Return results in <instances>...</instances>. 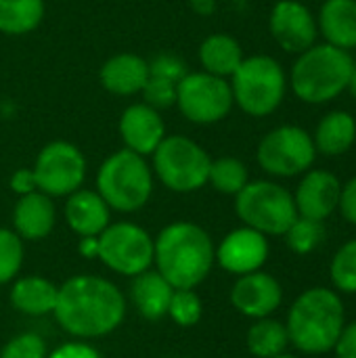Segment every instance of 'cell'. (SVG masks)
Segmentation results:
<instances>
[{"instance_id": "cell-25", "label": "cell", "mask_w": 356, "mask_h": 358, "mask_svg": "<svg viewBox=\"0 0 356 358\" xmlns=\"http://www.w3.org/2000/svg\"><path fill=\"white\" fill-rule=\"evenodd\" d=\"M356 138L355 117L346 111L327 113L315 132V149L325 155H342L346 153Z\"/></svg>"}, {"instance_id": "cell-35", "label": "cell", "mask_w": 356, "mask_h": 358, "mask_svg": "<svg viewBox=\"0 0 356 358\" xmlns=\"http://www.w3.org/2000/svg\"><path fill=\"white\" fill-rule=\"evenodd\" d=\"M149 73L151 76H159V78H166V80H172V82H180L185 76H187V67L185 63L174 57V55H157L151 63H149Z\"/></svg>"}, {"instance_id": "cell-26", "label": "cell", "mask_w": 356, "mask_h": 358, "mask_svg": "<svg viewBox=\"0 0 356 358\" xmlns=\"http://www.w3.org/2000/svg\"><path fill=\"white\" fill-rule=\"evenodd\" d=\"M248 350L258 358H273L285 352L290 344L287 327L271 317L256 319V323L250 327L245 338Z\"/></svg>"}, {"instance_id": "cell-21", "label": "cell", "mask_w": 356, "mask_h": 358, "mask_svg": "<svg viewBox=\"0 0 356 358\" xmlns=\"http://www.w3.org/2000/svg\"><path fill=\"white\" fill-rule=\"evenodd\" d=\"M132 279L134 281L130 285V298L136 310L149 321L166 317L174 287L157 271H145Z\"/></svg>"}, {"instance_id": "cell-23", "label": "cell", "mask_w": 356, "mask_h": 358, "mask_svg": "<svg viewBox=\"0 0 356 358\" xmlns=\"http://www.w3.org/2000/svg\"><path fill=\"white\" fill-rule=\"evenodd\" d=\"M321 31L327 44L338 48L356 46V0H325L321 15Z\"/></svg>"}, {"instance_id": "cell-18", "label": "cell", "mask_w": 356, "mask_h": 358, "mask_svg": "<svg viewBox=\"0 0 356 358\" xmlns=\"http://www.w3.org/2000/svg\"><path fill=\"white\" fill-rule=\"evenodd\" d=\"M109 206L97 191L78 189L65 203V218L80 237H99L109 227Z\"/></svg>"}, {"instance_id": "cell-13", "label": "cell", "mask_w": 356, "mask_h": 358, "mask_svg": "<svg viewBox=\"0 0 356 358\" xmlns=\"http://www.w3.org/2000/svg\"><path fill=\"white\" fill-rule=\"evenodd\" d=\"M271 34L281 48L290 52H304L317 40V23L302 2L279 0L271 13Z\"/></svg>"}, {"instance_id": "cell-2", "label": "cell", "mask_w": 356, "mask_h": 358, "mask_svg": "<svg viewBox=\"0 0 356 358\" xmlns=\"http://www.w3.org/2000/svg\"><path fill=\"white\" fill-rule=\"evenodd\" d=\"M153 262L174 289H195L212 271L216 248L210 235L193 222H172L157 235Z\"/></svg>"}, {"instance_id": "cell-31", "label": "cell", "mask_w": 356, "mask_h": 358, "mask_svg": "<svg viewBox=\"0 0 356 358\" xmlns=\"http://www.w3.org/2000/svg\"><path fill=\"white\" fill-rule=\"evenodd\" d=\"M332 281L344 294H356V239L344 243L332 260Z\"/></svg>"}, {"instance_id": "cell-6", "label": "cell", "mask_w": 356, "mask_h": 358, "mask_svg": "<svg viewBox=\"0 0 356 358\" xmlns=\"http://www.w3.org/2000/svg\"><path fill=\"white\" fill-rule=\"evenodd\" d=\"M237 216L245 227L262 235H285L298 218L294 195L277 182H248L235 199Z\"/></svg>"}, {"instance_id": "cell-1", "label": "cell", "mask_w": 356, "mask_h": 358, "mask_svg": "<svg viewBox=\"0 0 356 358\" xmlns=\"http://www.w3.org/2000/svg\"><path fill=\"white\" fill-rule=\"evenodd\" d=\"M57 323L76 338H103L126 317L124 294L97 275H76L59 287L52 310Z\"/></svg>"}, {"instance_id": "cell-29", "label": "cell", "mask_w": 356, "mask_h": 358, "mask_svg": "<svg viewBox=\"0 0 356 358\" xmlns=\"http://www.w3.org/2000/svg\"><path fill=\"white\" fill-rule=\"evenodd\" d=\"M325 237V229L321 220H313V218H304L298 216L292 227L285 231V239L292 252L296 254H311L313 250H317L321 245Z\"/></svg>"}, {"instance_id": "cell-15", "label": "cell", "mask_w": 356, "mask_h": 358, "mask_svg": "<svg viewBox=\"0 0 356 358\" xmlns=\"http://www.w3.org/2000/svg\"><path fill=\"white\" fill-rule=\"evenodd\" d=\"M283 300L279 281L262 271L241 275L231 289V304L245 317L264 319L271 317Z\"/></svg>"}, {"instance_id": "cell-24", "label": "cell", "mask_w": 356, "mask_h": 358, "mask_svg": "<svg viewBox=\"0 0 356 358\" xmlns=\"http://www.w3.org/2000/svg\"><path fill=\"white\" fill-rule=\"evenodd\" d=\"M199 61L208 73L225 78L235 73L243 61V52L235 38L227 34H212L199 46Z\"/></svg>"}, {"instance_id": "cell-32", "label": "cell", "mask_w": 356, "mask_h": 358, "mask_svg": "<svg viewBox=\"0 0 356 358\" xmlns=\"http://www.w3.org/2000/svg\"><path fill=\"white\" fill-rule=\"evenodd\" d=\"M23 264V243L15 231L0 229V285L13 281Z\"/></svg>"}, {"instance_id": "cell-30", "label": "cell", "mask_w": 356, "mask_h": 358, "mask_svg": "<svg viewBox=\"0 0 356 358\" xmlns=\"http://www.w3.org/2000/svg\"><path fill=\"white\" fill-rule=\"evenodd\" d=\"M204 315L201 298L195 294V289H174L168 306V317L180 325V327H193L199 323Z\"/></svg>"}, {"instance_id": "cell-4", "label": "cell", "mask_w": 356, "mask_h": 358, "mask_svg": "<svg viewBox=\"0 0 356 358\" xmlns=\"http://www.w3.org/2000/svg\"><path fill=\"white\" fill-rule=\"evenodd\" d=\"M355 61L348 50L321 44L300 55L292 69V86L304 103H325L348 88Z\"/></svg>"}, {"instance_id": "cell-16", "label": "cell", "mask_w": 356, "mask_h": 358, "mask_svg": "<svg viewBox=\"0 0 356 358\" xmlns=\"http://www.w3.org/2000/svg\"><path fill=\"white\" fill-rule=\"evenodd\" d=\"M340 193H342V185L332 172H325V170L308 172L298 185V191L294 197L298 216L323 222L338 208Z\"/></svg>"}, {"instance_id": "cell-14", "label": "cell", "mask_w": 356, "mask_h": 358, "mask_svg": "<svg viewBox=\"0 0 356 358\" xmlns=\"http://www.w3.org/2000/svg\"><path fill=\"white\" fill-rule=\"evenodd\" d=\"M269 258V241L266 235L243 227L231 231L216 250L218 264L233 275H248L256 273L264 266Z\"/></svg>"}, {"instance_id": "cell-28", "label": "cell", "mask_w": 356, "mask_h": 358, "mask_svg": "<svg viewBox=\"0 0 356 358\" xmlns=\"http://www.w3.org/2000/svg\"><path fill=\"white\" fill-rule=\"evenodd\" d=\"M208 182L225 195H237L248 185V168L235 157H220L210 164Z\"/></svg>"}, {"instance_id": "cell-27", "label": "cell", "mask_w": 356, "mask_h": 358, "mask_svg": "<svg viewBox=\"0 0 356 358\" xmlns=\"http://www.w3.org/2000/svg\"><path fill=\"white\" fill-rule=\"evenodd\" d=\"M44 17L42 0H0V31L19 36L36 29Z\"/></svg>"}, {"instance_id": "cell-5", "label": "cell", "mask_w": 356, "mask_h": 358, "mask_svg": "<svg viewBox=\"0 0 356 358\" xmlns=\"http://www.w3.org/2000/svg\"><path fill=\"white\" fill-rule=\"evenodd\" d=\"M97 193L111 210L136 212L153 193V174L143 155L122 149L109 155L97 174Z\"/></svg>"}, {"instance_id": "cell-9", "label": "cell", "mask_w": 356, "mask_h": 358, "mask_svg": "<svg viewBox=\"0 0 356 358\" xmlns=\"http://www.w3.org/2000/svg\"><path fill=\"white\" fill-rule=\"evenodd\" d=\"M155 243L151 235L132 222L109 224L99 235V260L118 275L136 277L151 268Z\"/></svg>"}, {"instance_id": "cell-42", "label": "cell", "mask_w": 356, "mask_h": 358, "mask_svg": "<svg viewBox=\"0 0 356 358\" xmlns=\"http://www.w3.org/2000/svg\"><path fill=\"white\" fill-rule=\"evenodd\" d=\"M273 358H296V357H292V355H285V352H281V355H277V357H273Z\"/></svg>"}, {"instance_id": "cell-17", "label": "cell", "mask_w": 356, "mask_h": 358, "mask_svg": "<svg viewBox=\"0 0 356 358\" xmlns=\"http://www.w3.org/2000/svg\"><path fill=\"white\" fill-rule=\"evenodd\" d=\"M120 134L126 149L138 155H151L166 138V128L157 109L147 103H136L124 111L120 120Z\"/></svg>"}, {"instance_id": "cell-12", "label": "cell", "mask_w": 356, "mask_h": 358, "mask_svg": "<svg viewBox=\"0 0 356 358\" xmlns=\"http://www.w3.org/2000/svg\"><path fill=\"white\" fill-rule=\"evenodd\" d=\"M317 149L311 134L298 126H281L269 132L258 147V164L275 176H296L315 162Z\"/></svg>"}, {"instance_id": "cell-20", "label": "cell", "mask_w": 356, "mask_h": 358, "mask_svg": "<svg viewBox=\"0 0 356 358\" xmlns=\"http://www.w3.org/2000/svg\"><path fill=\"white\" fill-rule=\"evenodd\" d=\"M147 78H149V63L143 57L130 52L115 55L101 67L103 86L120 96L141 92Z\"/></svg>"}, {"instance_id": "cell-37", "label": "cell", "mask_w": 356, "mask_h": 358, "mask_svg": "<svg viewBox=\"0 0 356 358\" xmlns=\"http://www.w3.org/2000/svg\"><path fill=\"white\" fill-rule=\"evenodd\" d=\"M46 358H103L99 355V350H94L88 344L82 342H71V344H63L57 350H52Z\"/></svg>"}, {"instance_id": "cell-3", "label": "cell", "mask_w": 356, "mask_h": 358, "mask_svg": "<svg viewBox=\"0 0 356 358\" xmlns=\"http://www.w3.org/2000/svg\"><path fill=\"white\" fill-rule=\"evenodd\" d=\"M346 313L342 298L327 287H313L300 294L287 315V336L300 352L325 355L334 350Z\"/></svg>"}, {"instance_id": "cell-33", "label": "cell", "mask_w": 356, "mask_h": 358, "mask_svg": "<svg viewBox=\"0 0 356 358\" xmlns=\"http://www.w3.org/2000/svg\"><path fill=\"white\" fill-rule=\"evenodd\" d=\"M46 344L36 334H19L6 342L0 358H46Z\"/></svg>"}, {"instance_id": "cell-22", "label": "cell", "mask_w": 356, "mask_h": 358, "mask_svg": "<svg viewBox=\"0 0 356 358\" xmlns=\"http://www.w3.org/2000/svg\"><path fill=\"white\" fill-rule=\"evenodd\" d=\"M59 287L38 275L23 277L13 283L10 289V304L15 310L29 315V317H42L55 310Z\"/></svg>"}, {"instance_id": "cell-41", "label": "cell", "mask_w": 356, "mask_h": 358, "mask_svg": "<svg viewBox=\"0 0 356 358\" xmlns=\"http://www.w3.org/2000/svg\"><path fill=\"white\" fill-rule=\"evenodd\" d=\"M348 88H350L353 96L356 99V65L353 67V73H350V80H348Z\"/></svg>"}, {"instance_id": "cell-39", "label": "cell", "mask_w": 356, "mask_h": 358, "mask_svg": "<svg viewBox=\"0 0 356 358\" xmlns=\"http://www.w3.org/2000/svg\"><path fill=\"white\" fill-rule=\"evenodd\" d=\"M10 189L19 195H27V193H34L38 191L36 187V178H34V170H19L13 174L10 178Z\"/></svg>"}, {"instance_id": "cell-36", "label": "cell", "mask_w": 356, "mask_h": 358, "mask_svg": "<svg viewBox=\"0 0 356 358\" xmlns=\"http://www.w3.org/2000/svg\"><path fill=\"white\" fill-rule=\"evenodd\" d=\"M334 350L338 358H356V321L342 327Z\"/></svg>"}, {"instance_id": "cell-40", "label": "cell", "mask_w": 356, "mask_h": 358, "mask_svg": "<svg viewBox=\"0 0 356 358\" xmlns=\"http://www.w3.org/2000/svg\"><path fill=\"white\" fill-rule=\"evenodd\" d=\"M80 254L86 258H99V237H82Z\"/></svg>"}, {"instance_id": "cell-10", "label": "cell", "mask_w": 356, "mask_h": 358, "mask_svg": "<svg viewBox=\"0 0 356 358\" xmlns=\"http://www.w3.org/2000/svg\"><path fill=\"white\" fill-rule=\"evenodd\" d=\"M233 103L231 84L208 71L187 73L176 86V105L180 113L195 124L220 122L231 111Z\"/></svg>"}, {"instance_id": "cell-11", "label": "cell", "mask_w": 356, "mask_h": 358, "mask_svg": "<svg viewBox=\"0 0 356 358\" xmlns=\"http://www.w3.org/2000/svg\"><path fill=\"white\" fill-rule=\"evenodd\" d=\"M86 176V159L82 151L65 141L48 143L34 166L38 191L48 197H65L78 191Z\"/></svg>"}, {"instance_id": "cell-38", "label": "cell", "mask_w": 356, "mask_h": 358, "mask_svg": "<svg viewBox=\"0 0 356 358\" xmlns=\"http://www.w3.org/2000/svg\"><path fill=\"white\" fill-rule=\"evenodd\" d=\"M338 208H340L342 216H344L348 222L356 224V176L344 187V189H342Z\"/></svg>"}, {"instance_id": "cell-19", "label": "cell", "mask_w": 356, "mask_h": 358, "mask_svg": "<svg viewBox=\"0 0 356 358\" xmlns=\"http://www.w3.org/2000/svg\"><path fill=\"white\" fill-rule=\"evenodd\" d=\"M13 227L21 239H44L55 227L52 199L42 191L21 195L13 212Z\"/></svg>"}, {"instance_id": "cell-34", "label": "cell", "mask_w": 356, "mask_h": 358, "mask_svg": "<svg viewBox=\"0 0 356 358\" xmlns=\"http://www.w3.org/2000/svg\"><path fill=\"white\" fill-rule=\"evenodd\" d=\"M176 86L178 84L172 80L149 73L141 92H143L147 105H151L153 109H164V107H170L176 103Z\"/></svg>"}, {"instance_id": "cell-8", "label": "cell", "mask_w": 356, "mask_h": 358, "mask_svg": "<svg viewBox=\"0 0 356 358\" xmlns=\"http://www.w3.org/2000/svg\"><path fill=\"white\" fill-rule=\"evenodd\" d=\"M210 155L187 136H166L153 151V168L159 180L176 193H191L208 182Z\"/></svg>"}, {"instance_id": "cell-7", "label": "cell", "mask_w": 356, "mask_h": 358, "mask_svg": "<svg viewBox=\"0 0 356 358\" xmlns=\"http://www.w3.org/2000/svg\"><path fill=\"white\" fill-rule=\"evenodd\" d=\"M233 101L250 115L273 113L285 94V73L273 57H250L233 73Z\"/></svg>"}]
</instances>
